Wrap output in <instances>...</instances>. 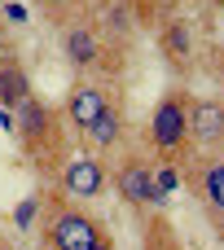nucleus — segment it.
Instances as JSON below:
<instances>
[{
    "instance_id": "nucleus-1",
    "label": "nucleus",
    "mask_w": 224,
    "mask_h": 250,
    "mask_svg": "<svg viewBox=\"0 0 224 250\" xmlns=\"http://www.w3.org/2000/svg\"><path fill=\"white\" fill-rule=\"evenodd\" d=\"M189 105H194V92H185V88H167L158 97V105L150 114V127H145L154 163H185L194 154V145H189Z\"/></svg>"
},
{
    "instance_id": "nucleus-2",
    "label": "nucleus",
    "mask_w": 224,
    "mask_h": 250,
    "mask_svg": "<svg viewBox=\"0 0 224 250\" xmlns=\"http://www.w3.org/2000/svg\"><path fill=\"white\" fill-rule=\"evenodd\" d=\"M44 211H48L44 215V246L48 250H92L106 233L79 202H70L62 193L44 198Z\"/></svg>"
},
{
    "instance_id": "nucleus-3",
    "label": "nucleus",
    "mask_w": 224,
    "mask_h": 250,
    "mask_svg": "<svg viewBox=\"0 0 224 250\" xmlns=\"http://www.w3.org/2000/svg\"><path fill=\"white\" fill-rule=\"evenodd\" d=\"M110 185L114 193L136 207V211H167V193L158 189V176H154V158L150 154H123L114 167H110Z\"/></svg>"
},
{
    "instance_id": "nucleus-4",
    "label": "nucleus",
    "mask_w": 224,
    "mask_h": 250,
    "mask_svg": "<svg viewBox=\"0 0 224 250\" xmlns=\"http://www.w3.org/2000/svg\"><path fill=\"white\" fill-rule=\"evenodd\" d=\"M110 189V171L97 154H70L57 167V193L70 202H92Z\"/></svg>"
},
{
    "instance_id": "nucleus-5",
    "label": "nucleus",
    "mask_w": 224,
    "mask_h": 250,
    "mask_svg": "<svg viewBox=\"0 0 224 250\" xmlns=\"http://www.w3.org/2000/svg\"><path fill=\"white\" fill-rule=\"evenodd\" d=\"M13 132H18V141H22V149L31 154V158H40L44 149H53V141H57V110L44 101V97H26L18 110H13Z\"/></svg>"
},
{
    "instance_id": "nucleus-6",
    "label": "nucleus",
    "mask_w": 224,
    "mask_h": 250,
    "mask_svg": "<svg viewBox=\"0 0 224 250\" xmlns=\"http://www.w3.org/2000/svg\"><path fill=\"white\" fill-rule=\"evenodd\" d=\"M189 145L202 154L224 149V97H194L189 105Z\"/></svg>"
},
{
    "instance_id": "nucleus-7",
    "label": "nucleus",
    "mask_w": 224,
    "mask_h": 250,
    "mask_svg": "<svg viewBox=\"0 0 224 250\" xmlns=\"http://www.w3.org/2000/svg\"><path fill=\"white\" fill-rule=\"evenodd\" d=\"M106 101H110V92H106L101 83H92V79H79V83L66 92V105H62V119H66V127L84 136V132L97 123V114L106 110Z\"/></svg>"
},
{
    "instance_id": "nucleus-8",
    "label": "nucleus",
    "mask_w": 224,
    "mask_h": 250,
    "mask_svg": "<svg viewBox=\"0 0 224 250\" xmlns=\"http://www.w3.org/2000/svg\"><path fill=\"white\" fill-rule=\"evenodd\" d=\"M189 185H194L198 202L207 207V215L224 229V154H207V158L189 171Z\"/></svg>"
},
{
    "instance_id": "nucleus-9",
    "label": "nucleus",
    "mask_w": 224,
    "mask_h": 250,
    "mask_svg": "<svg viewBox=\"0 0 224 250\" xmlns=\"http://www.w3.org/2000/svg\"><path fill=\"white\" fill-rule=\"evenodd\" d=\"M158 53L167 57L172 70H189V66H194L198 40H194V26H189L180 13H167V18L158 22Z\"/></svg>"
},
{
    "instance_id": "nucleus-10",
    "label": "nucleus",
    "mask_w": 224,
    "mask_h": 250,
    "mask_svg": "<svg viewBox=\"0 0 224 250\" xmlns=\"http://www.w3.org/2000/svg\"><path fill=\"white\" fill-rule=\"evenodd\" d=\"M84 145H88V154H97L101 163L123 145V105H119L114 97L106 101V110L97 114V123L84 132Z\"/></svg>"
},
{
    "instance_id": "nucleus-11",
    "label": "nucleus",
    "mask_w": 224,
    "mask_h": 250,
    "mask_svg": "<svg viewBox=\"0 0 224 250\" xmlns=\"http://www.w3.org/2000/svg\"><path fill=\"white\" fill-rule=\"evenodd\" d=\"M62 53H66V62L75 70H97V62H101V35H97V26L70 22L62 31Z\"/></svg>"
},
{
    "instance_id": "nucleus-12",
    "label": "nucleus",
    "mask_w": 224,
    "mask_h": 250,
    "mask_svg": "<svg viewBox=\"0 0 224 250\" xmlns=\"http://www.w3.org/2000/svg\"><path fill=\"white\" fill-rule=\"evenodd\" d=\"M31 97V75L13 48H0V110H18Z\"/></svg>"
},
{
    "instance_id": "nucleus-13",
    "label": "nucleus",
    "mask_w": 224,
    "mask_h": 250,
    "mask_svg": "<svg viewBox=\"0 0 224 250\" xmlns=\"http://www.w3.org/2000/svg\"><path fill=\"white\" fill-rule=\"evenodd\" d=\"M180 167H185V163H154V176H158V189H163L167 198H172V189L180 185Z\"/></svg>"
},
{
    "instance_id": "nucleus-14",
    "label": "nucleus",
    "mask_w": 224,
    "mask_h": 250,
    "mask_svg": "<svg viewBox=\"0 0 224 250\" xmlns=\"http://www.w3.org/2000/svg\"><path fill=\"white\" fill-rule=\"evenodd\" d=\"M40 207H44V198H40V193H31V198H26V202L13 211V224H18V229H31V224H35V211H40Z\"/></svg>"
},
{
    "instance_id": "nucleus-15",
    "label": "nucleus",
    "mask_w": 224,
    "mask_h": 250,
    "mask_svg": "<svg viewBox=\"0 0 224 250\" xmlns=\"http://www.w3.org/2000/svg\"><path fill=\"white\" fill-rule=\"evenodd\" d=\"M35 4L44 9V18H48V22H66V18H70V9H75L79 0H35Z\"/></svg>"
},
{
    "instance_id": "nucleus-16",
    "label": "nucleus",
    "mask_w": 224,
    "mask_h": 250,
    "mask_svg": "<svg viewBox=\"0 0 224 250\" xmlns=\"http://www.w3.org/2000/svg\"><path fill=\"white\" fill-rule=\"evenodd\" d=\"M92 250H119V246H114V237H110V233H101V242H97Z\"/></svg>"
},
{
    "instance_id": "nucleus-17",
    "label": "nucleus",
    "mask_w": 224,
    "mask_h": 250,
    "mask_svg": "<svg viewBox=\"0 0 224 250\" xmlns=\"http://www.w3.org/2000/svg\"><path fill=\"white\" fill-rule=\"evenodd\" d=\"M0 44H4V18H0Z\"/></svg>"
},
{
    "instance_id": "nucleus-18",
    "label": "nucleus",
    "mask_w": 224,
    "mask_h": 250,
    "mask_svg": "<svg viewBox=\"0 0 224 250\" xmlns=\"http://www.w3.org/2000/svg\"><path fill=\"white\" fill-rule=\"evenodd\" d=\"M167 4H176V0H163V9H167Z\"/></svg>"
},
{
    "instance_id": "nucleus-19",
    "label": "nucleus",
    "mask_w": 224,
    "mask_h": 250,
    "mask_svg": "<svg viewBox=\"0 0 224 250\" xmlns=\"http://www.w3.org/2000/svg\"><path fill=\"white\" fill-rule=\"evenodd\" d=\"M220 237H224V229H220Z\"/></svg>"
}]
</instances>
